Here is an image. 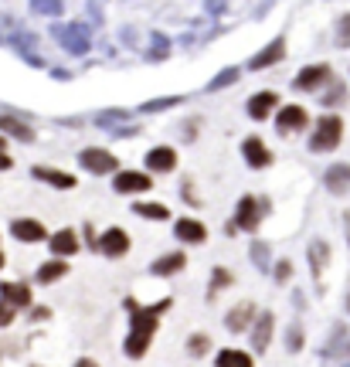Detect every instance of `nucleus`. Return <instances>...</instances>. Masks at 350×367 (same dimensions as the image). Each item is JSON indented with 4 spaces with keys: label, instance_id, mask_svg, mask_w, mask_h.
<instances>
[{
    "label": "nucleus",
    "instance_id": "f257e3e1",
    "mask_svg": "<svg viewBox=\"0 0 350 367\" xmlns=\"http://www.w3.org/2000/svg\"><path fill=\"white\" fill-rule=\"evenodd\" d=\"M126 306H129V313H133V334L126 336V353L129 357H143L147 353V347H150L153 334H157V317L167 309V299L160 306H150V309H139L133 299H126Z\"/></svg>",
    "mask_w": 350,
    "mask_h": 367
},
{
    "label": "nucleus",
    "instance_id": "c85d7f7f",
    "mask_svg": "<svg viewBox=\"0 0 350 367\" xmlns=\"http://www.w3.org/2000/svg\"><path fill=\"white\" fill-rule=\"evenodd\" d=\"M228 282H231V275L218 269V272H214V289H211V292H218V289H221V286H228Z\"/></svg>",
    "mask_w": 350,
    "mask_h": 367
},
{
    "label": "nucleus",
    "instance_id": "4468645a",
    "mask_svg": "<svg viewBox=\"0 0 350 367\" xmlns=\"http://www.w3.org/2000/svg\"><path fill=\"white\" fill-rule=\"evenodd\" d=\"M34 177H38V181H48L51 187H58V191H68V187L78 184L72 174H61V170H51V167H34Z\"/></svg>",
    "mask_w": 350,
    "mask_h": 367
},
{
    "label": "nucleus",
    "instance_id": "7ed1b4c3",
    "mask_svg": "<svg viewBox=\"0 0 350 367\" xmlns=\"http://www.w3.org/2000/svg\"><path fill=\"white\" fill-rule=\"evenodd\" d=\"M306 109L303 106H286L279 109V116H275V126H279V133H296V129H303L306 126Z\"/></svg>",
    "mask_w": 350,
    "mask_h": 367
},
{
    "label": "nucleus",
    "instance_id": "473e14b6",
    "mask_svg": "<svg viewBox=\"0 0 350 367\" xmlns=\"http://www.w3.org/2000/svg\"><path fill=\"white\" fill-rule=\"evenodd\" d=\"M0 269H4V252H0Z\"/></svg>",
    "mask_w": 350,
    "mask_h": 367
},
{
    "label": "nucleus",
    "instance_id": "0eeeda50",
    "mask_svg": "<svg viewBox=\"0 0 350 367\" xmlns=\"http://www.w3.org/2000/svg\"><path fill=\"white\" fill-rule=\"evenodd\" d=\"M153 181L147 174H137V170H122L120 177H116V191L120 194H139V191H150Z\"/></svg>",
    "mask_w": 350,
    "mask_h": 367
},
{
    "label": "nucleus",
    "instance_id": "ddd939ff",
    "mask_svg": "<svg viewBox=\"0 0 350 367\" xmlns=\"http://www.w3.org/2000/svg\"><path fill=\"white\" fill-rule=\"evenodd\" d=\"M174 228H177V238H184V242L198 245V242H204V238H208V228H204L201 221H194V218H181Z\"/></svg>",
    "mask_w": 350,
    "mask_h": 367
},
{
    "label": "nucleus",
    "instance_id": "b1692460",
    "mask_svg": "<svg viewBox=\"0 0 350 367\" xmlns=\"http://www.w3.org/2000/svg\"><path fill=\"white\" fill-rule=\"evenodd\" d=\"M0 129H7L11 137H21V139H34V133H31L24 122H17V119H11V116H4L0 119Z\"/></svg>",
    "mask_w": 350,
    "mask_h": 367
},
{
    "label": "nucleus",
    "instance_id": "39448f33",
    "mask_svg": "<svg viewBox=\"0 0 350 367\" xmlns=\"http://www.w3.org/2000/svg\"><path fill=\"white\" fill-rule=\"evenodd\" d=\"M82 167L92 170V174H109V170H116V156L109 150H85L82 153Z\"/></svg>",
    "mask_w": 350,
    "mask_h": 367
},
{
    "label": "nucleus",
    "instance_id": "f03ea898",
    "mask_svg": "<svg viewBox=\"0 0 350 367\" xmlns=\"http://www.w3.org/2000/svg\"><path fill=\"white\" fill-rule=\"evenodd\" d=\"M340 137H344V119L340 116H327V119H320L317 137L309 139V147L313 150H334L336 143H340Z\"/></svg>",
    "mask_w": 350,
    "mask_h": 367
},
{
    "label": "nucleus",
    "instance_id": "9d476101",
    "mask_svg": "<svg viewBox=\"0 0 350 367\" xmlns=\"http://www.w3.org/2000/svg\"><path fill=\"white\" fill-rule=\"evenodd\" d=\"M242 153H245V160H248V167H269L272 164V156H269V147L262 143V139H245V147H242Z\"/></svg>",
    "mask_w": 350,
    "mask_h": 367
},
{
    "label": "nucleus",
    "instance_id": "cd10ccee",
    "mask_svg": "<svg viewBox=\"0 0 350 367\" xmlns=\"http://www.w3.org/2000/svg\"><path fill=\"white\" fill-rule=\"evenodd\" d=\"M14 167V160L7 156V143H4V137H0V170H11Z\"/></svg>",
    "mask_w": 350,
    "mask_h": 367
},
{
    "label": "nucleus",
    "instance_id": "1a4fd4ad",
    "mask_svg": "<svg viewBox=\"0 0 350 367\" xmlns=\"http://www.w3.org/2000/svg\"><path fill=\"white\" fill-rule=\"evenodd\" d=\"M0 303L14 306V309H24V306H31V289L24 282H4V286H0Z\"/></svg>",
    "mask_w": 350,
    "mask_h": 367
},
{
    "label": "nucleus",
    "instance_id": "dca6fc26",
    "mask_svg": "<svg viewBox=\"0 0 350 367\" xmlns=\"http://www.w3.org/2000/svg\"><path fill=\"white\" fill-rule=\"evenodd\" d=\"M51 252H55V255H75L78 252V235L72 228L58 231V235L51 238Z\"/></svg>",
    "mask_w": 350,
    "mask_h": 367
},
{
    "label": "nucleus",
    "instance_id": "bb28decb",
    "mask_svg": "<svg viewBox=\"0 0 350 367\" xmlns=\"http://www.w3.org/2000/svg\"><path fill=\"white\" fill-rule=\"evenodd\" d=\"M14 317H17V309H14V306L0 303V326H7V323H14Z\"/></svg>",
    "mask_w": 350,
    "mask_h": 367
},
{
    "label": "nucleus",
    "instance_id": "4be33fe9",
    "mask_svg": "<svg viewBox=\"0 0 350 367\" xmlns=\"http://www.w3.org/2000/svg\"><path fill=\"white\" fill-rule=\"evenodd\" d=\"M327 184H330V191H347L350 187V167H334L327 174Z\"/></svg>",
    "mask_w": 350,
    "mask_h": 367
},
{
    "label": "nucleus",
    "instance_id": "f8f14e48",
    "mask_svg": "<svg viewBox=\"0 0 350 367\" xmlns=\"http://www.w3.org/2000/svg\"><path fill=\"white\" fill-rule=\"evenodd\" d=\"M275 102H279L275 92H259V95L248 99V116H252V119H265V116L275 109Z\"/></svg>",
    "mask_w": 350,
    "mask_h": 367
},
{
    "label": "nucleus",
    "instance_id": "9b49d317",
    "mask_svg": "<svg viewBox=\"0 0 350 367\" xmlns=\"http://www.w3.org/2000/svg\"><path fill=\"white\" fill-rule=\"evenodd\" d=\"M174 164H177V153L170 150V147H157V150L147 153V167L153 174H167V170H174Z\"/></svg>",
    "mask_w": 350,
    "mask_h": 367
},
{
    "label": "nucleus",
    "instance_id": "5701e85b",
    "mask_svg": "<svg viewBox=\"0 0 350 367\" xmlns=\"http://www.w3.org/2000/svg\"><path fill=\"white\" fill-rule=\"evenodd\" d=\"M282 58V41H275L269 51H262V55H255L252 58V68H265V65H275V61Z\"/></svg>",
    "mask_w": 350,
    "mask_h": 367
},
{
    "label": "nucleus",
    "instance_id": "6ab92c4d",
    "mask_svg": "<svg viewBox=\"0 0 350 367\" xmlns=\"http://www.w3.org/2000/svg\"><path fill=\"white\" fill-rule=\"evenodd\" d=\"M252 313H255V306H252V303H242L238 309H231V313H228V330H235V334H238V330H245V326H248V320H252Z\"/></svg>",
    "mask_w": 350,
    "mask_h": 367
},
{
    "label": "nucleus",
    "instance_id": "2eb2a0df",
    "mask_svg": "<svg viewBox=\"0 0 350 367\" xmlns=\"http://www.w3.org/2000/svg\"><path fill=\"white\" fill-rule=\"evenodd\" d=\"M327 78H330V68H327V65H309V68L299 72L296 85H299V89H317V85H323Z\"/></svg>",
    "mask_w": 350,
    "mask_h": 367
},
{
    "label": "nucleus",
    "instance_id": "aec40b11",
    "mask_svg": "<svg viewBox=\"0 0 350 367\" xmlns=\"http://www.w3.org/2000/svg\"><path fill=\"white\" fill-rule=\"evenodd\" d=\"M68 272V265L61 259H55V262H45L41 269H38V282H55V279H61V275Z\"/></svg>",
    "mask_w": 350,
    "mask_h": 367
},
{
    "label": "nucleus",
    "instance_id": "423d86ee",
    "mask_svg": "<svg viewBox=\"0 0 350 367\" xmlns=\"http://www.w3.org/2000/svg\"><path fill=\"white\" fill-rule=\"evenodd\" d=\"M11 231H14V238H21V242H45L48 231L41 221H31V218H17V221H11Z\"/></svg>",
    "mask_w": 350,
    "mask_h": 367
},
{
    "label": "nucleus",
    "instance_id": "a878e982",
    "mask_svg": "<svg viewBox=\"0 0 350 367\" xmlns=\"http://www.w3.org/2000/svg\"><path fill=\"white\" fill-rule=\"evenodd\" d=\"M208 347H211V340H208V336H191V353H194V357H201V353L208 351Z\"/></svg>",
    "mask_w": 350,
    "mask_h": 367
},
{
    "label": "nucleus",
    "instance_id": "6e6552de",
    "mask_svg": "<svg viewBox=\"0 0 350 367\" xmlns=\"http://www.w3.org/2000/svg\"><path fill=\"white\" fill-rule=\"evenodd\" d=\"M99 248L106 252L109 259H116V255H126V252H129V238H126L122 228H109L106 235L99 238Z\"/></svg>",
    "mask_w": 350,
    "mask_h": 367
},
{
    "label": "nucleus",
    "instance_id": "a211bd4d",
    "mask_svg": "<svg viewBox=\"0 0 350 367\" xmlns=\"http://www.w3.org/2000/svg\"><path fill=\"white\" fill-rule=\"evenodd\" d=\"M269 340H272V313L259 317V326H255V334H252V344H255L259 351L269 347Z\"/></svg>",
    "mask_w": 350,
    "mask_h": 367
},
{
    "label": "nucleus",
    "instance_id": "c756f323",
    "mask_svg": "<svg viewBox=\"0 0 350 367\" xmlns=\"http://www.w3.org/2000/svg\"><path fill=\"white\" fill-rule=\"evenodd\" d=\"M292 269H290V262H279V279H286Z\"/></svg>",
    "mask_w": 350,
    "mask_h": 367
},
{
    "label": "nucleus",
    "instance_id": "7c9ffc66",
    "mask_svg": "<svg viewBox=\"0 0 350 367\" xmlns=\"http://www.w3.org/2000/svg\"><path fill=\"white\" fill-rule=\"evenodd\" d=\"M340 31H344V38H350V17H344V28Z\"/></svg>",
    "mask_w": 350,
    "mask_h": 367
},
{
    "label": "nucleus",
    "instance_id": "412c9836",
    "mask_svg": "<svg viewBox=\"0 0 350 367\" xmlns=\"http://www.w3.org/2000/svg\"><path fill=\"white\" fill-rule=\"evenodd\" d=\"M218 367H252V357L242 351H225L218 353Z\"/></svg>",
    "mask_w": 350,
    "mask_h": 367
},
{
    "label": "nucleus",
    "instance_id": "f3484780",
    "mask_svg": "<svg viewBox=\"0 0 350 367\" xmlns=\"http://www.w3.org/2000/svg\"><path fill=\"white\" fill-rule=\"evenodd\" d=\"M187 259H184V252H174V255H164L160 262H153V272L157 275H174L177 269H184Z\"/></svg>",
    "mask_w": 350,
    "mask_h": 367
},
{
    "label": "nucleus",
    "instance_id": "393cba45",
    "mask_svg": "<svg viewBox=\"0 0 350 367\" xmlns=\"http://www.w3.org/2000/svg\"><path fill=\"white\" fill-rule=\"evenodd\" d=\"M133 211H137L139 218H157V221L167 218V208H164V204H137Z\"/></svg>",
    "mask_w": 350,
    "mask_h": 367
},
{
    "label": "nucleus",
    "instance_id": "20e7f679",
    "mask_svg": "<svg viewBox=\"0 0 350 367\" xmlns=\"http://www.w3.org/2000/svg\"><path fill=\"white\" fill-rule=\"evenodd\" d=\"M255 225H259V201H255V198H242L238 214H235V221H231V231H235V228L255 231Z\"/></svg>",
    "mask_w": 350,
    "mask_h": 367
},
{
    "label": "nucleus",
    "instance_id": "2f4dec72",
    "mask_svg": "<svg viewBox=\"0 0 350 367\" xmlns=\"http://www.w3.org/2000/svg\"><path fill=\"white\" fill-rule=\"evenodd\" d=\"M75 367H99V364H95V361H78Z\"/></svg>",
    "mask_w": 350,
    "mask_h": 367
}]
</instances>
